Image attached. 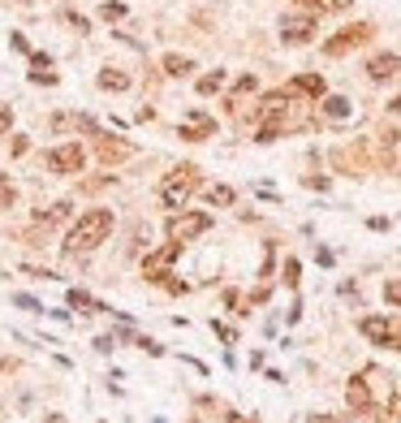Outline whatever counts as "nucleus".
<instances>
[{"label": "nucleus", "instance_id": "obj_11", "mask_svg": "<svg viewBox=\"0 0 401 423\" xmlns=\"http://www.w3.org/2000/svg\"><path fill=\"white\" fill-rule=\"evenodd\" d=\"M177 134H182L186 143H203V138H212V134H216V121H212L207 113H190V121H186Z\"/></svg>", "mask_w": 401, "mask_h": 423}, {"label": "nucleus", "instance_id": "obj_33", "mask_svg": "<svg viewBox=\"0 0 401 423\" xmlns=\"http://www.w3.org/2000/svg\"><path fill=\"white\" fill-rule=\"evenodd\" d=\"M388 109H392V113H401V95H397V99H392V104H388Z\"/></svg>", "mask_w": 401, "mask_h": 423}, {"label": "nucleus", "instance_id": "obj_9", "mask_svg": "<svg viewBox=\"0 0 401 423\" xmlns=\"http://www.w3.org/2000/svg\"><path fill=\"white\" fill-rule=\"evenodd\" d=\"M177 255H182V242H168V246H160L155 255H147V263H143V277H147V281H164V273L177 263Z\"/></svg>", "mask_w": 401, "mask_h": 423}, {"label": "nucleus", "instance_id": "obj_2", "mask_svg": "<svg viewBox=\"0 0 401 423\" xmlns=\"http://www.w3.org/2000/svg\"><path fill=\"white\" fill-rule=\"evenodd\" d=\"M194 190H199V169H194V165H177L173 173L160 182V199H164V207H186V199H190Z\"/></svg>", "mask_w": 401, "mask_h": 423}, {"label": "nucleus", "instance_id": "obj_8", "mask_svg": "<svg viewBox=\"0 0 401 423\" xmlns=\"http://www.w3.org/2000/svg\"><path fill=\"white\" fill-rule=\"evenodd\" d=\"M91 138H95V160H104V165H121V160H130V151H134L126 138L104 134V130H99V134H91Z\"/></svg>", "mask_w": 401, "mask_h": 423}, {"label": "nucleus", "instance_id": "obj_12", "mask_svg": "<svg viewBox=\"0 0 401 423\" xmlns=\"http://www.w3.org/2000/svg\"><path fill=\"white\" fill-rule=\"evenodd\" d=\"M346 402H350V410H371V376H354L350 385H346Z\"/></svg>", "mask_w": 401, "mask_h": 423}, {"label": "nucleus", "instance_id": "obj_27", "mask_svg": "<svg viewBox=\"0 0 401 423\" xmlns=\"http://www.w3.org/2000/svg\"><path fill=\"white\" fill-rule=\"evenodd\" d=\"M302 186H311V190H328L332 182H328L324 173H311V177H302Z\"/></svg>", "mask_w": 401, "mask_h": 423}, {"label": "nucleus", "instance_id": "obj_21", "mask_svg": "<svg viewBox=\"0 0 401 423\" xmlns=\"http://www.w3.org/2000/svg\"><path fill=\"white\" fill-rule=\"evenodd\" d=\"M13 199H18V194H13V182H9L5 173H0V211H5V207H13Z\"/></svg>", "mask_w": 401, "mask_h": 423}, {"label": "nucleus", "instance_id": "obj_28", "mask_svg": "<svg viewBox=\"0 0 401 423\" xmlns=\"http://www.w3.org/2000/svg\"><path fill=\"white\" fill-rule=\"evenodd\" d=\"M13 302H18V307H22V311H43V307H39V302H35V298H31V294H18V298H13Z\"/></svg>", "mask_w": 401, "mask_h": 423}, {"label": "nucleus", "instance_id": "obj_14", "mask_svg": "<svg viewBox=\"0 0 401 423\" xmlns=\"http://www.w3.org/2000/svg\"><path fill=\"white\" fill-rule=\"evenodd\" d=\"M319 109H324V117H328V121H350V117H354V104H350L346 95H328Z\"/></svg>", "mask_w": 401, "mask_h": 423}, {"label": "nucleus", "instance_id": "obj_30", "mask_svg": "<svg viewBox=\"0 0 401 423\" xmlns=\"http://www.w3.org/2000/svg\"><path fill=\"white\" fill-rule=\"evenodd\" d=\"M354 0H319V9H350Z\"/></svg>", "mask_w": 401, "mask_h": 423}, {"label": "nucleus", "instance_id": "obj_26", "mask_svg": "<svg viewBox=\"0 0 401 423\" xmlns=\"http://www.w3.org/2000/svg\"><path fill=\"white\" fill-rule=\"evenodd\" d=\"M31 78H35V82H43V87H56V82H61L52 70H31Z\"/></svg>", "mask_w": 401, "mask_h": 423}, {"label": "nucleus", "instance_id": "obj_24", "mask_svg": "<svg viewBox=\"0 0 401 423\" xmlns=\"http://www.w3.org/2000/svg\"><path fill=\"white\" fill-rule=\"evenodd\" d=\"M384 302L401 307V281H384Z\"/></svg>", "mask_w": 401, "mask_h": 423}, {"label": "nucleus", "instance_id": "obj_3", "mask_svg": "<svg viewBox=\"0 0 401 423\" xmlns=\"http://www.w3.org/2000/svg\"><path fill=\"white\" fill-rule=\"evenodd\" d=\"M358 329L367 341H375L384 350H401V320H392V315H363Z\"/></svg>", "mask_w": 401, "mask_h": 423}, {"label": "nucleus", "instance_id": "obj_5", "mask_svg": "<svg viewBox=\"0 0 401 423\" xmlns=\"http://www.w3.org/2000/svg\"><path fill=\"white\" fill-rule=\"evenodd\" d=\"M367 39H371V26H367V22H354V26H341V31L324 43V52H328V57H346V52L363 48Z\"/></svg>", "mask_w": 401, "mask_h": 423}, {"label": "nucleus", "instance_id": "obj_25", "mask_svg": "<svg viewBox=\"0 0 401 423\" xmlns=\"http://www.w3.org/2000/svg\"><path fill=\"white\" fill-rule=\"evenodd\" d=\"M13 130V109L9 104H0V134H9Z\"/></svg>", "mask_w": 401, "mask_h": 423}, {"label": "nucleus", "instance_id": "obj_22", "mask_svg": "<svg viewBox=\"0 0 401 423\" xmlns=\"http://www.w3.org/2000/svg\"><path fill=\"white\" fill-rule=\"evenodd\" d=\"M298 273H302V263L298 259H285V285H290V290H298Z\"/></svg>", "mask_w": 401, "mask_h": 423}, {"label": "nucleus", "instance_id": "obj_23", "mask_svg": "<svg viewBox=\"0 0 401 423\" xmlns=\"http://www.w3.org/2000/svg\"><path fill=\"white\" fill-rule=\"evenodd\" d=\"M99 13H104V18H112V22H117V18H126V13H130V9H126V5H121V0H108V5H104V9H99Z\"/></svg>", "mask_w": 401, "mask_h": 423}, {"label": "nucleus", "instance_id": "obj_7", "mask_svg": "<svg viewBox=\"0 0 401 423\" xmlns=\"http://www.w3.org/2000/svg\"><path fill=\"white\" fill-rule=\"evenodd\" d=\"M315 35V13H290V18H280V39L298 48V43H311Z\"/></svg>", "mask_w": 401, "mask_h": 423}, {"label": "nucleus", "instance_id": "obj_16", "mask_svg": "<svg viewBox=\"0 0 401 423\" xmlns=\"http://www.w3.org/2000/svg\"><path fill=\"white\" fill-rule=\"evenodd\" d=\"M61 221H70V203H48L43 211H35V225H39V229L61 225Z\"/></svg>", "mask_w": 401, "mask_h": 423}, {"label": "nucleus", "instance_id": "obj_10", "mask_svg": "<svg viewBox=\"0 0 401 423\" xmlns=\"http://www.w3.org/2000/svg\"><path fill=\"white\" fill-rule=\"evenodd\" d=\"M397 70H401L397 52H375V57L367 61V78L371 82H388V78H397Z\"/></svg>", "mask_w": 401, "mask_h": 423}, {"label": "nucleus", "instance_id": "obj_18", "mask_svg": "<svg viewBox=\"0 0 401 423\" xmlns=\"http://www.w3.org/2000/svg\"><path fill=\"white\" fill-rule=\"evenodd\" d=\"M99 87H104V91H126V87H130V74H121V70H99Z\"/></svg>", "mask_w": 401, "mask_h": 423}, {"label": "nucleus", "instance_id": "obj_13", "mask_svg": "<svg viewBox=\"0 0 401 423\" xmlns=\"http://www.w3.org/2000/svg\"><path fill=\"white\" fill-rule=\"evenodd\" d=\"M285 91H290V95H311V99H319V95H324V78H319V74H298V78L285 82Z\"/></svg>", "mask_w": 401, "mask_h": 423}, {"label": "nucleus", "instance_id": "obj_17", "mask_svg": "<svg viewBox=\"0 0 401 423\" xmlns=\"http://www.w3.org/2000/svg\"><path fill=\"white\" fill-rule=\"evenodd\" d=\"M190 70H194L190 57H177V52H173V57H164V74H168V78H186Z\"/></svg>", "mask_w": 401, "mask_h": 423}, {"label": "nucleus", "instance_id": "obj_31", "mask_svg": "<svg viewBox=\"0 0 401 423\" xmlns=\"http://www.w3.org/2000/svg\"><path fill=\"white\" fill-rule=\"evenodd\" d=\"M307 423H341V419H332V414H307Z\"/></svg>", "mask_w": 401, "mask_h": 423}, {"label": "nucleus", "instance_id": "obj_6", "mask_svg": "<svg viewBox=\"0 0 401 423\" xmlns=\"http://www.w3.org/2000/svg\"><path fill=\"white\" fill-rule=\"evenodd\" d=\"M82 165H87V151L78 147V143H65V147H52L48 151V173H82Z\"/></svg>", "mask_w": 401, "mask_h": 423}, {"label": "nucleus", "instance_id": "obj_1", "mask_svg": "<svg viewBox=\"0 0 401 423\" xmlns=\"http://www.w3.org/2000/svg\"><path fill=\"white\" fill-rule=\"evenodd\" d=\"M112 225H117L112 207H91L87 216H82V221L65 234V251H70V255H87V251H95L99 242H108Z\"/></svg>", "mask_w": 401, "mask_h": 423}, {"label": "nucleus", "instance_id": "obj_29", "mask_svg": "<svg viewBox=\"0 0 401 423\" xmlns=\"http://www.w3.org/2000/svg\"><path fill=\"white\" fill-rule=\"evenodd\" d=\"M134 346H143V350H147V354H164V346H155V341H151V337H138V341H134Z\"/></svg>", "mask_w": 401, "mask_h": 423}, {"label": "nucleus", "instance_id": "obj_20", "mask_svg": "<svg viewBox=\"0 0 401 423\" xmlns=\"http://www.w3.org/2000/svg\"><path fill=\"white\" fill-rule=\"evenodd\" d=\"M255 87H259V82H255L251 74H246V78H238V87H234V95H229V109H238V99H242V95H251Z\"/></svg>", "mask_w": 401, "mask_h": 423}, {"label": "nucleus", "instance_id": "obj_4", "mask_svg": "<svg viewBox=\"0 0 401 423\" xmlns=\"http://www.w3.org/2000/svg\"><path fill=\"white\" fill-rule=\"evenodd\" d=\"M207 229H212L207 211H177V216H168V242H190V238H203Z\"/></svg>", "mask_w": 401, "mask_h": 423}, {"label": "nucleus", "instance_id": "obj_15", "mask_svg": "<svg viewBox=\"0 0 401 423\" xmlns=\"http://www.w3.org/2000/svg\"><path fill=\"white\" fill-rule=\"evenodd\" d=\"M203 199H207L212 207H234V203H238V190L224 186V182H212V186H203Z\"/></svg>", "mask_w": 401, "mask_h": 423}, {"label": "nucleus", "instance_id": "obj_32", "mask_svg": "<svg viewBox=\"0 0 401 423\" xmlns=\"http://www.w3.org/2000/svg\"><path fill=\"white\" fill-rule=\"evenodd\" d=\"M294 5H302V9H307V5H311V9H319V0H294Z\"/></svg>", "mask_w": 401, "mask_h": 423}, {"label": "nucleus", "instance_id": "obj_19", "mask_svg": "<svg viewBox=\"0 0 401 423\" xmlns=\"http://www.w3.org/2000/svg\"><path fill=\"white\" fill-rule=\"evenodd\" d=\"M224 87V70H212L207 78H199V95H212V91H220Z\"/></svg>", "mask_w": 401, "mask_h": 423}]
</instances>
